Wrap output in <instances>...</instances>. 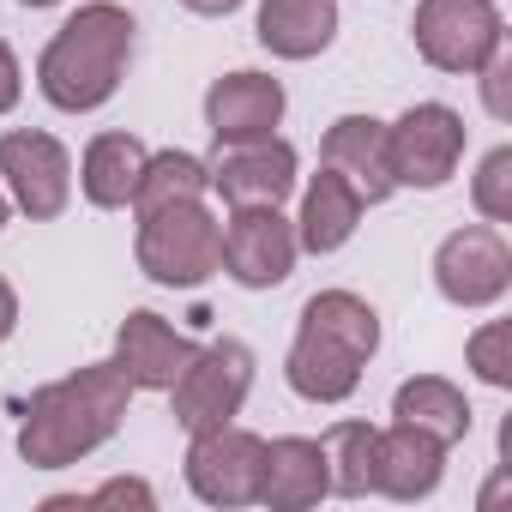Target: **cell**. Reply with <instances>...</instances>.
Instances as JSON below:
<instances>
[{
    "label": "cell",
    "instance_id": "cell-13",
    "mask_svg": "<svg viewBox=\"0 0 512 512\" xmlns=\"http://www.w3.org/2000/svg\"><path fill=\"white\" fill-rule=\"evenodd\" d=\"M290 97L272 73H223L205 91V127L217 145H247V139H272L284 121Z\"/></svg>",
    "mask_w": 512,
    "mask_h": 512
},
{
    "label": "cell",
    "instance_id": "cell-18",
    "mask_svg": "<svg viewBox=\"0 0 512 512\" xmlns=\"http://www.w3.org/2000/svg\"><path fill=\"white\" fill-rule=\"evenodd\" d=\"M253 37L278 61H314L338 37V0H260Z\"/></svg>",
    "mask_w": 512,
    "mask_h": 512
},
{
    "label": "cell",
    "instance_id": "cell-3",
    "mask_svg": "<svg viewBox=\"0 0 512 512\" xmlns=\"http://www.w3.org/2000/svg\"><path fill=\"white\" fill-rule=\"evenodd\" d=\"M127 61H133V13L115 0H91L37 55V91L61 115H91L121 91Z\"/></svg>",
    "mask_w": 512,
    "mask_h": 512
},
{
    "label": "cell",
    "instance_id": "cell-4",
    "mask_svg": "<svg viewBox=\"0 0 512 512\" xmlns=\"http://www.w3.org/2000/svg\"><path fill=\"white\" fill-rule=\"evenodd\" d=\"M217 247H223V223L205 211V199H175V205L139 211L133 260L163 290H199L217 272Z\"/></svg>",
    "mask_w": 512,
    "mask_h": 512
},
{
    "label": "cell",
    "instance_id": "cell-28",
    "mask_svg": "<svg viewBox=\"0 0 512 512\" xmlns=\"http://www.w3.org/2000/svg\"><path fill=\"white\" fill-rule=\"evenodd\" d=\"M19 97H25V73H19V55L0 43V115H13L19 109Z\"/></svg>",
    "mask_w": 512,
    "mask_h": 512
},
{
    "label": "cell",
    "instance_id": "cell-29",
    "mask_svg": "<svg viewBox=\"0 0 512 512\" xmlns=\"http://www.w3.org/2000/svg\"><path fill=\"white\" fill-rule=\"evenodd\" d=\"M19 332V296H13V284L0 278V344H7Z\"/></svg>",
    "mask_w": 512,
    "mask_h": 512
},
{
    "label": "cell",
    "instance_id": "cell-23",
    "mask_svg": "<svg viewBox=\"0 0 512 512\" xmlns=\"http://www.w3.org/2000/svg\"><path fill=\"white\" fill-rule=\"evenodd\" d=\"M374 434L368 422H332L320 440H326V464H332V494L344 500H362L374 494Z\"/></svg>",
    "mask_w": 512,
    "mask_h": 512
},
{
    "label": "cell",
    "instance_id": "cell-11",
    "mask_svg": "<svg viewBox=\"0 0 512 512\" xmlns=\"http://www.w3.org/2000/svg\"><path fill=\"white\" fill-rule=\"evenodd\" d=\"M260 464H266V440L247 434L235 422L199 428L187 446V488L205 506H253L260 500Z\"/></svg>",
    "mask_w": 512,
    "mask_h": 512
},
{
    "label": "cell",
    "instance_id": "cell-1",
    "mask_svg": "<svg viewBox=\"0 0 512 512\" xmlns=\"http://www.w3.org/2000/svg\"><path fill=\"white\" fill-rule=\"evenodd\" d=\"M127 398H133V386L115 362H91V368H73L67 380L37 386L25 404V422H19V458L31 470H67V464L91 458L103 440H115Z\"/></svg>",
    "mask_w": 512,
    "mask_h": 512
},
{
    "label": "cell",
    "instance_id": "cell-24",
    "mask_svg": "<svg viewBox=\"0 0 512 512\" xmlns=\"http://www.w3.org/2000/svg\"><path fill=\"white\" fill-rule=\"evenodd\" d=\"M470 205L482 211V223H512V145H494V151L476 163Z\"/></svg>",
    "mask_w": 512,
    "mask_h": 512
},
{
    "label": "cell",
    "instance_id": "cell-19",
    "mask_svg": "<svg viewBox=\"0 0 512 512\" xmlns=\"http://www.w3.org/2000/svg\"><path fill=\"white\" fill-rule=\"evenodd\" d=\"M362 211H368V199H362L338 169L320 163V175H314L308 193H302V217H296V241H302V253H338V247L356 235Z\"/></svg>",
    "mask_w": 512,
    "mask_h": 512
},
{
    "label": "cell",
    "instance_id": "cell-14",
    "mask_svg": "<svg viewBox=\"0 0 512 512\" xmlns=\"http://www.w3.org/2000/svg\"><path fill=\"white\" fill-rule=\"evenodd\" d=\"M193 338L187 332H175L163 314H151V308H133L127 320H121V332H115V368L127 374V386L133 392H169L175 386V374L193 362Z\"/></svg>",
    "mask_w": 512,
    "mask_h": 512
},
{
    "label": "cell",
    "instance_id": "cell-20",
    "mask_svg": "<svg viewBox=\"0 0 512 512\" xmlns=\"http://www.w3.org/2000/svg\"><path fill=\"white\" fill-rule=\"evenodd\" d=\"M145 139H133V133H97L91 145H85V157H79V187H85V199L97 205V211H121L127 199H133V187H139V169H145Z\"/></svg>",
    "mask_w": 512,
    "mask_h": 512
},
{
    "label": "cell",
    "instance_id": "cell-16",
    "mask_svg": "<svg viewBox=\"0 0 512 512\" xmlns=\"http://www.w3.org/2000/svg\"><path fill=\"white\" fill-rule=\"evenodd\" d=\"M446 476V446L410 422L374 434V494L386 500H428Z\"/></svg>",
    "mask_w": 512,
    "mask_h": 512
},
{
    "label": "cell",
    "instance_id": "cell-30",
    "mask_svg": "<svg viewBox=\"0 0 512 512\" xmlns=\"http://www.w3.org/2000/svg\"><path fill=\"white\" fill-rule=\"evenodd\" d=\"M187 13H199V19H223V13H235L241 0H181Z\"/></svg>",
    "mask_w": 512,
    "mask_h": 512
},
{
    "label": "cell",
    "instance_id": "cell-8",
    "mask_svg": "<svg viewBox=\"0 0 512 512\" xmlns=\"http://www.w3.org/2000/svg\"><path fill=\"white\" fill-rule=\"evenodd\" d=\"M296 223L278 205H229L223 247H217V272H229L241 290H278L296 272Z\"/></svg>",
    "mask_w": 512,
    "mask_h": 512
},
{
    "label": "cell",
    "instance_id": "cell-6",
    "mask_svg": "<svg viewBox=\"0 0 512 512\" xmlns=\"http://www.w3.org/2000/svg\"><path fill=\"white\" fill-rule=\"evenodd\" d=\"M464 115L446 109V103H416L404 109L398 121H386V169H392V187H446L464 163Z\"/></svg>",
    "mask_w": 512,
    "mask_h": 512
},
{
    "label": "cell",
    "instance_id": "cell-5",
    "mask_svg": "<svg viewBox=\"0 0 512 512\" xmlns=\"http://www.w3.org/2000/svg\"><path fill=\"white\" fill-rule=\"evenodd\" d=\"M410 37L434 73L476 79L506 49V19H500L494 0H416Z\"/></svg>",
    "mask_w": 512,
    "mask_h": 512
},
{
    "label": "cell",
    "instance_id": "cell-9",
    "mask_svg": "<svg viewBox=\"0 0 512 512\" xmlns=\"http://www.w3.org/2000/svg\"><path fill=\"white\" fill-rule=\"evenodd\" d=\"M434 290L452 308H494L512 290V247L500 223H464L434 247Z\"/></svg>",
    "mask_w": 512,
    "mask_h": 512
},
{
    "label": "cell",
    "instance_id": "cell-22",
    "mask_svg": "<svg viewBox=\"0 0 512 512\" xmlns=\"http://www.w3.org/2000/svg\"><path fill=\"white\" fill-rule=\"evenodd\" d=\"M205 187H211V175H205V163L193 151H151L127 205L133 211H157V205H175V199H199Z\"/></svg>",
    "mask_w": 512,
    "mask_h": 512
},
{
    "label": "cell",
    "instance_id": "cell-26",
    "mask_svg": "<svg viewBox=\"0 0 512 512\" xmlns=\"http://www.w3.org/2000/svg\"><path fill=\"white\" fill-rule=\"evenodd\" d=\"M476 79H482V109H488L494 121H512V55L500 49Z\"/></svg>",
    "mask_w": 512,
    "mask_h": 512
},
{
    "label": "cell",
    "instance_id": "cell-17",
    "mask_svg": "<svg viewBox=\"0 0 512 512\" xmlns=\"http://www.w3.org/2000/svg\"><path fill=\"white\" fill-rule=\"evenodd\" d=\"M320 163L338 169L368 205H380V199L398 193L392 169H386V121H374V115H338L326 127V139H320Z\"/></svg>",
    "mask_w": 512,
    "mask_h": 512
},
{
    "label": "cell",
    "instance_id": "cell-10",
    "mask_svg": "<svg viewBox=\"0 0 512 512\" xmlns=\"http://www.w3.org/2000/svg\"><path fill=\"white\" fill-rule=\"evenodd\" d=\"M0 175H7V199L31 223H49L73 205V157L55 133H37V127L0 133Z\"/></svg>",
    "mask_w": 512,
    "mask_h": 512
},
{
    "label": "cell",
    "instance_id": "cell-32",
    "mask_svg": "<svg viewBox=\"0 0 512 512\" xmlns=\"http://www.w3.org/2000/svg\"><path fill=\"white\" fill-rule=\"evenodd\" d=\"M19 7H61V0H19Z\"/></svg>",
    "mask_w": 512,
    "mask_h": 512
},
{
    "label": "cell",
    "instance_id": "cell-25",
    "mask_svg": "<svg viewBox=\"0 0 512 512\" xmlns=\"http://www.w3.org/2000/svg\"><path fill=\"white\" fill-rule=\"evenodd\" d=\"M464 356H470V368H476V380L482 386H512V320H488L482 332H470V344H464Z\"/></svg>",
    "mask_w": 512,
    "mask_h": 512
},
{
    "label": "cell",
    "instance_id": "cell-27",
    "mask_svg": "<svg viewBox=\"0 0 512 512\" xmlns=\"http://www.w3.org/2000/svg\"><path fill=\"white\" fill-rule=\"evenodd\" d=\"M79 506H139V512H151V506H157V494H151V482H139V476H115V482L91 488Z\"/></svg>",
    "mask_w": 512,
    "mask_h": 512
},
{
    "label": "cell",
    "instance_id": "cell-2",
    "mask_svg": "<svg viewBox=\"0 0 512 512\" xmlns=\"http://www.w3.org/2000/svg\"><path fill=\"white\" fill-rule=\"evenodd\" d=\"M374 350H380V314L356 290H320L302 302L284 380L308 404H344L362 386V368L374 362Z\"/></svg>",
    "mask_w": 512,
    "mask_h": 512
},
{
    "label": "cell",
    "instance_id": "cell-7",
    "mask_svg": "<svg viewBox=\"0 0 512 512\" xmlns=\"http://www.w3.org/2000/svg\"><path fill=\"white\" fill-rule=\"evenodd\" d=\"M253 392V350L241 338H217V344H199L193 362L175 374L169 398H175V422L187 434L199 428H217V422H235L241 404Z\"/></svg>",
    "mask_w": 512,
    "mask_h": 512
},
{
    "label": "cell",
    "instance_id": "cell-15",
    "mask_svg": "<svg viewBox=\"0 0 512 512\" xmlns=\"http://www.w3.org/2000/svg\"><path fill=\"white\" fill-rule=\"evenodd\" d=\"M332 494V464H326V440L308 434H284L266 440V464H260V506L272 512H308Z\"/></svg>",
    "mask_w": 512,
    "mask_h": 512
},
{
    "label": "cell",
    "instance_id": "cell-21",
    "mask_svg": "<svg viewBox=\"0 0 512 512\" xmlns=\"http://www.w3.org/2000/svg\"><path fill=\"white\" fill-rule=\"evenodd\" d=\"M392 422H410V428L434 434L440 446H458L470 434V398L446 374H416L392 392Z\"/></svg>",
    "mask_w": 512,
    "mask_h": 512
},
{
    "label": "cell",
    "instance_id": "cell-12",
    "mask_svg": "<svg viewBox=\"0 0 512 512\" xmlns=\"http://www.w3.org/2000/svg\"><path fill=\"white\" fill-rule=\"evenodd\" d=\"M205 175L223 193V205H284L296 193V145L278 133L247 145H217Z\"/></svg>",
    "mask_w": 512,
    "mask_h": 512
},
{
    "label": "cell",
    "instance_id": "cell-31",
    "mask_svg": "<svg viewBox=\"0 0 512 512\" xmlns=\"http://www.w3.org/2000/svg\"><path fill=\"white\" fill-rule=\"evenodd\" d=\"M7 217H13V199H7V193H0V229H7Z\"/></svg>",
    "mask_w": 512,
    "mask_h": 512
}]
</instances>
